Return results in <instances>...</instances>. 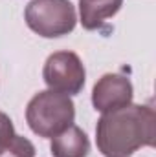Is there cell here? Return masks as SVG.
Segmentation results:
<instances>
[{"instance_id": "cell-1", "label": "cell", "mask_w": 156, "mask_h": 157, "mask_svg": "<svg viewBox=\"0 0 156 157\" xmlns=\"http://www.w3.org/2000/svg\"><path fill=\"white\" fill-rule=\"evenodd\" d=\"M156 113L149 104H127L103 113L96 126V143L105 157H129L154 146Z\"/></svg>"}, {"instance_id": "cell-2", "label": "cell", "mask_w": 156, "mask_h": 157, "mask_svg": "<svg viewBox=\"0 0 156 157\" xmlns=\"http://www.w3.org/2000/svg\"><path fill=\"white\" fill-rule=\"evenodd\" d=\"M76 106L70 95L46 90L39 91L26 108V121L39 137H53L74 124Z\"/></svg>"}, {"instance_id": "cell-3", "label": "cell", "mask_w": 156, "mask_h": 157, "mask_svg": "<svg viewBox=\"0 0 156 157\" xmlns=\"http://www.w3.org/2000/svg\"><path fill=\"white\" fill-rule=\"evenodd\" d=\"M24 18L28 28L44 39H57L74 31L77 24L76 7L70 0H31Z\"/></svg>"}, {"instance_id": "cell-4", "label": "cell", "mask_w": 156, "mask_h": 157, "mask_svg": "<svg viewBox=\"0 0 156 157\" xmlns=\"http://www.w3.org/2000/svg\"><path fill=\"white\" fill-rule=\"evenodd\" d=\"M42 78L46 86L53 91L64 95H77L84 86L86 71L81 59L74 51H57L46 59Z\"/></svg>"}, {"instance_id": "cell-5", "label": "cell", "mask_w": 156, "mask_h": 157, "mask_svg": "<svg viewBox=\"0 0 156 157\" xmlns=\"http://www.w3.org/2000/svg\"><path fill=\"white\" fill-rule=\"evenodd\" d=\"M132 97H134L132 82L119 73L103 75L94 84V90H92V104L101 113L130 104Z\"/></svg>"}, {"instance_id": "cell-6", "label": "cell", "mask_w": 156, "mask_h": 157, "mask_svg": "<svg viewBox=\"0 0 156 157\" xmlns=\"http://www.w3.org/2000/svg\"><path fill=\"white\" fill-rule=\"evenodd\" d=\"M50 150L53 157H86L90 152V141L79 126L72 124L51 137Z\"/></svg>"}, {"instance_id": "cell-7", "label": "cell", "mask_w": 156, "mask_h": 157, "mask_svg": "<svg viewBox=\"0 0 156 157\" xmlns=\"http://www.w3.org/2000/svg\"><path fill=\"white\" fill-rule=\"evenodd\" d=\"M123 0H92V2H79L81 24L84 29L94 31L101 29L103 24L112 18L121 9Z\"/></svg>"}, {"instance_id": "cell-8", "label": "cell", "mask_w": 156, "mask_h": 157, "mask_svg": "<svg viewBox=\"0 0 156 157\" xmlns=\"http://www.w3.org/2000/svg\"><path fill=\"white\" fill-rule=\"evenodd\" d=\"M0 157H35V146L22 135H13L11 141L0 148Z\"/></svg>"}, {"instance_id": "cell-9", "label": "cell", "mask_w": 156, "mask_h": 157, "mask_svg": "<svg viewBox=\"0 0 156 157\" xmlns=\"http://www.w3.org/2000/svg\"><path fill=\"white\" fill-rule=\"evenodd\" d=\"M13 135H15V128H13L11 119L7 117L4 112H0V148L6 146L11 141Z\"/></svg>"}, {"instance_id": "cell-10", "label": "cell", "mask_w": 156, "mask_h": 157, "mask_svg": "<svg viewBox=\"0 0 156 157\" xmlns=\"http://www.w3.org/2000/svg\"><path fill=\"white\" fill-rule=\"evenodd\" d=\"M79 2H92V0H79Z\"/></svg>"}]
</instances>
